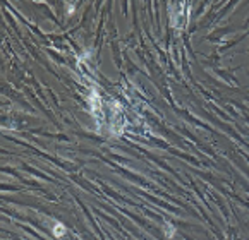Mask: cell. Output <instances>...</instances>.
<instances>
[{"label": "cell", "mask_w": 249, "mask_h": 240, "mask_svg": "<svg viewBox=\"0 0 249 240\" xmlns=\"http://www.w3.org/2000/svg\"><path fill=\"white\" fill-rule=\"evenodd\" d=\"M53 233H55V235H62V233H65V228H64L62 223H57L55 228H53Z\"/></svg>", "instance_id": "cell-1"}]
</instances>
